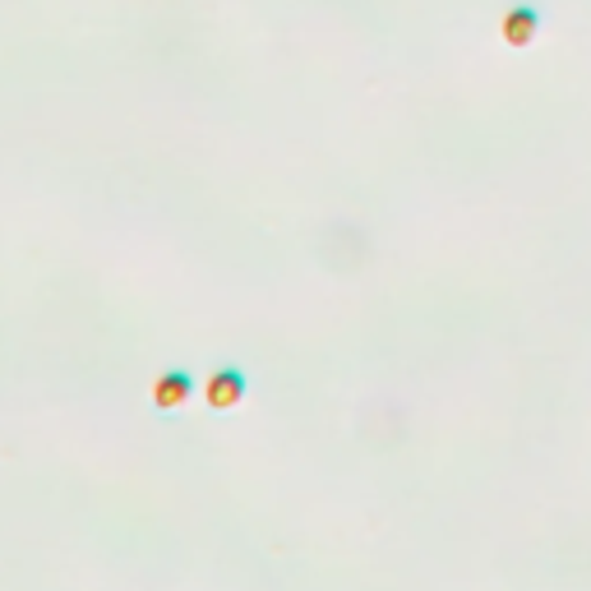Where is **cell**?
<instances>
[{"label": "cell", "instance_id": "cell-2", "mask_svg": "<svg viewBox=\"0 0 591 591\" xmlns=\"http://www.w3.org/2000/svg\"><path fill=\"white\" fill-rule=\"evenodd\" d=\"M204 398H208L213 411H236L240 402H246V375H240V370H217L204 388Z\"/></svg>", "mask_w": 591, "mask_h": 591}, {"label": "cell", "instance_id": "cell-3", "mask_svg": "<svg viewBox=\"0 0 591 591\" xmlns=\"http://www.w3.org/2000/svg\"><path fill=\"white\" fill-rule=\"evenodd\" d=\"M190 375H185V370H162V379L158 384H152V393H148V398H152V407H158V411H181L185 402H190Z\"/></svg>", "mask_w": 591, "mask_h": 591}, {"label": "cell", "instance_id": "cell-1", "mask_svg": "<svg viewBox=\"0 0 591 591\" xmlns=\"http://www.w3.org/2000/svg\"><path fill=\"white\" fill-rule=\"evenodd\" d=\"M541 29H545V10L532 5V0H513V5L503 10V19H499V37L509 42L513 52L532 47V42L541 37Z\"/></svg>", "mask_w": 591, "mask_h": 591}]
</instances>
